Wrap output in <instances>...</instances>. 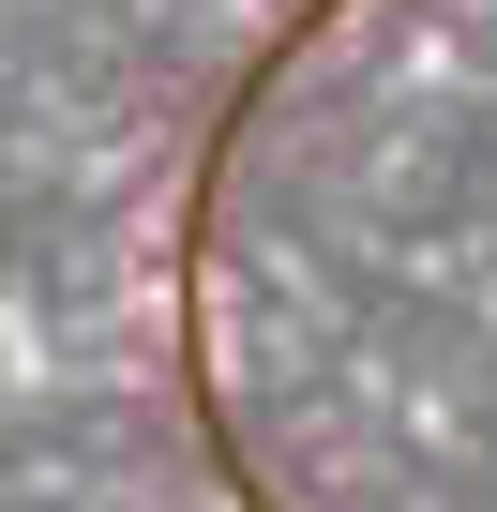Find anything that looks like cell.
Instances as JSON below:
<instances>
[{"label": "cell", "instance_id": "obj_1", "mask_svg": "<svg viewBox=\"0 0 497 512\" xmlns=\"http://www.w3.org/2000/svg\"><path fill=\"white\" fill-rule=\"evenodd\" d=\"M151 362L211 512H497V0H272L211 76Z\"/></svg>", "mask_w": 497, "mask_h": 512}]
</instances>
